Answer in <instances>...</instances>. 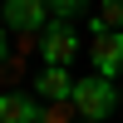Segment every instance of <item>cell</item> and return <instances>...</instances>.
I'll return each mask as SVG.
<instances>
[{
    "instance_id": "52a82bcc",
    "label": "cell",
    "mask_w": 123,
    "mask_h": 123,
    "mask_svg": "<svg viewBox=\"0 0 123 123\" xmlns=\"http://www.w3.org/2000/svg\"><path fill=\"white\" fill-rule=\"evenodd\" d=\"M104 30L123 35V0H104V5L94 10V35H104Z\"/></svg>"
},
{
    "instance_id": "ba28073f",
    "label": "cell",
    "mask_w": 123,
    "mask_h": 123,
    "mask_svg": "<svg viewBox=\"0 0 123 123\" xmlns=\"http://www.w3.org/2000/svg\"><path fill=\"white\" fill-rule=\"evenodd\" d=\"M20 79H25V54H15V59L0 64V84H5V94H20Z\"/></svg>"
},
{
    "instance_id": "5b68a950",
    "label": "cell",
    "mask_w": 123,
    "mask_h": 123,
    "mask_svg": "<svg viewBox=\"0 0 123 123\" xmlns=\"http://www.w3.org/2000/svg\"><path fill=\"white\" fill-rule=\"evenodd\" d=\"M74 84L79 79L69 74V69H44V74H35V98H44V104H69V98H74Z\"/></svg>"
},
{
    "instance_id": "7a4b0ae2",
    "label": "cell",
    "mask_w": 123,
    "mask_h": 123,
    "mask_svg": "<svg viewBox=\"0 0 123 123\" xmlns=\"http://www.w3.org/2000/svg\"><path fill=\"white\" fill-rule=\"evenodd\" d=\"M39 54H44V69H69L79 54V35L69 20H49L44 35H39Z\"/></svg>"
},
{
    "instance_id": "8992f818",
    "label": "cell",
    "mask_w": 123,
    "mask_h": 123,
    "mask_svg": "<svg viewBox=\"0 0 123 123\" xmlns=\"http://www.w3.org/2000/svg\"><path fill=\"white\" fill-rule=\"evenodd\" d=\"M44 104L30 94H0V123H39Z\"/></svg>"
},
{
    "instance_id": "30bf717a",
    "label": "cell",
    "mask_w": 123,
    "mask_h": 123,
    "mask_svg": "<svg viewBox=\"0 0 123 123\" xmlns=\"http://www.w3.org/2000/svg\"><path fill=\"white\" fill-rule=\"evenodd\" d=\"M89 0H49V20H74Z\"/></svg>"
},
{
    "instance_id": "6da1fadb",
    "label": "cell",
    "mask_w": 123,
    "mask_h": 123,
    "mask_svg": "<svg viewBox=\"0 0 123 123\" xmlns=\"http://www.w3.org/2000/svg\"><path fill=\"white\" fill-rule=\"evenodd\" d=\"M113 104H118L113 79H104V74H84V79L74 84V108H79V118H84V123H108Z\"/></svg>"
},
{
    "instance_id": "8fae6325",
    "label": "cell",
    "mask_w": 123,
    "mask_h": 123,
    "mask_svg": "<svg viewBox=\"0 0 123 123\" xmlns=\"http://www.w3.org/2000/svg\"><path fill=\"white\" fill-rule=\"evenodd\" d=\"M5 59H10V39L0 35V64H5Z\"/></svg>"
},
{
    "instance_id": "277c9868",
    "label": "cell",
    "mask_w": 123,
    "mask_h": 123,
    "mask_svg": "<svg viewBox=\"0 0 123 123\" xmlns=\"http://www.w3.org/2000/svg\"><path fill=\"white\" fill-rule=\"evenodd\" d=\"M89 59H94V74H104V79L123 74V35H113V30L94 35L89 39Z\"/></svg>"
},
{
    "instance_id": "4fadbf2b",
    "label": "cell",
    "mask_w": 123,
    "mask_h": 123,
    "mask_svg": "<svg viewBox=\"0 0 123 123\" xmlns=\"http://www.w3.org/2000/svg\"><path fill=\"white\" fill-rule=\"evenodd\" d=\"M79 123H84V118H79Z\"/></svg>"
},
{
    "instance_id": "3957f363",
    "label": "cell",
    "mask_w": 123,
    "mask_h": 123,
    "mask_svg": "<svg viewBox=\"0 0 123 123\" xmlns=\"http://www.w3.org/2000/svg\"><path fill=\"white\" fill-rule=\"evenodd\" d=\"M0 15L15 35H44L49 25V0H0Z\"/></svg>"
},
{
    "instance_id": "5bb4252c",
    "label": "cell",
    "mask_w": 123,
    "mask_h": 123,
    "mask_svg": "<svg viewBox=\"0 0 123 123\" xmlns=\"http://www.w3.org/2000/svg\"><path fill=\"white\" fill-rule=\"evenodd\" d=\"M118 98H123V94H118Z\"/></svg>"
},
{
    "instance_id": "9c48e42d",
    "label": "cell",
    "mask_w": 123,
    "mask_h": 123,
    "mask_svg": "<svg viewBox=\"0 0 123 123\" xmlns=\"http://www.w3.org/2000/svg\"><path fill=\"white\" fill-rule=\"evenodd\" d=\"M39 123H79L74 98H69V104H44V118H39Z\"/></svg>"
},
{
    "instance_id": "7c38bea8",
    "label": "cell",
    "mask_w": 123,
    "mask_h": 123,
    "mask_svg": "<svg viewBox=\"0 0 123 123\" xmlns=\"http://www.w3.org/2000/svg\"><path fill=\"white\" fill-rule=\"evenodd\" d=\"M0 20H5V15H0Z\"/></svg>"
}]
</instances>
